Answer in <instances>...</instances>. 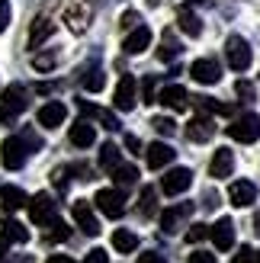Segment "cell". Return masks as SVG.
Here are the masks:
<instances>
[{
	"instance_id": "obj_1",
	"label": "cell",
	"mask_w": 260,
	"mask_h": 263,
	"mask_svg": "<svg viewBox=\"0 0 260 263\" xmlns=\"http://www.w3.org/2000/svg\"><path fill=\"white\" fill-rule=\"evenodd\" d=\"M29 109V90L23 84H10L4 93H0V122L4 125H13L16 116Z\"/></svg>"
},
{
	"instance_id": "obj_2",
	"label": "cell",
	"mask_w": 260,
	"mask_h": 263,
	"mask_svg": "<svg viewBox=\"0 0 260 263\" xmlns=\"http://www.w3.org/2000/svg\"><path fill=\"white\" fill-rule=\"evenodd\" d=\"M64 23L74 35H84L94 23V0H68L64 4Z\"/></svg>"
},
{
	"instance_id": "obj_3",
	"label": "cell",
	"mask_w": 260,
	"mask_h": 263,
	"mask_svg": "<svg viewBox=\"0 0 260 263\" xmlns=\"http://www.w3.org/2000/svg\"><path fill=\"white\" fill-rule=\"evenodd\" d=\"M228 138H235L241 144H254L260 138V116L257 112H241L231 119V125H225Z\"/></svg>"
},
{
	"instance_id": "obj_4",
	"label": "cell",
	"mask_w": 260,
	"mask_h": 263,
	"mask_svg": "<svg viewBox=\"0 0 260 263\" xmlns=\"http://www.w3.org/2000/svg\"><path fill=\"white\" fill-rule=\"evenodd\" d=\"M193 212H196V202H174L171 209L161 212V231L164 234H177L180 228H187Z\"/></svg>"
},
{
	"instance_id": "obj_5",
	"label": "cell",
	"mask_w": 260,
	"mask_h": 263,
	"mask_svg": "<svg viewBox=\"0 0 260 263\" xmlns=\"http://www.w3.org/2000/svg\"><path fill=\"white\" fill-rule=\"evenodd\" d=\"M26 209H29V218H32V225H48L51 218H58V202L51 199L48 193H35L29 202H26Z\"/></svg>"
},
{
	"instance_id": "obj_6",
	"label": "cell",
	"mask_w": 260,
	"mask_h": 263,
	"mask_svg": "<svg viewBox=\"0 0 260 263\" xmlns=\"http://www.w3.org/2000/svg\"><path fill=\"white\" fill-rule=\"evenodd\" d=\"M29 154H32V151L26 148V141H23L20 135H10L4 144H0V164H4L7 170H20Z\"/></svg>"
},
{
	"instance_id": "obj_7",
	"label": "cell",
	"mask_w": 260,
	"mask_h": 263,
	"mask_svg": "<svg viewBox=\"0 0 260 263\" xmlns=\"http://www.w3.org/2000/svg\"><path fill=\"white\" fill-rule=\"evenodd\" d=\"M138 103V81L132 74H122L119 84H116V93H113V106L119 112H132Z\"/></svg>"
},
{
	"instance_id": "obj_8",
	"label": "cell",
	"mask_w": 260,
	"mask_h": 263,
	"mask_svg": "<svg viewBox=\"0 0 260 263\" xmlns=\"http://www.w3.org/2000/svg\"><path fill=\"white\" fill-rule=\"evenodd\" d=\"M225 58H228V68H231V71H248V68H251V45H248V39L228 35V42H225Z\"/></svg>"
},
{
	"instance_id": "obj_9",
	"label": "cell",
	"mask_w": 260,
	"mask_h": 263,
	"mask_svg": "<svg viewBox=\"0 0 260 263\" xmlns=\"http://www.w3.org/2000/svg\"><path fill=\"white\" fill-rule=\"evenodd\" d=\"M94 205L100 209L106 218H122L125 215V193L116 186V190H100L94 196Z\"/></svg>"
},
{
	"instance_id": "obj_10",
	"label": "cell",
	"mask_w": 260,
	"mask_h": 263,
	"mask_svg": "<svg viewBox=\"0 0 260 263\" xmlns=\"http://www.w3.org/2000/svg\"><path fill=\"white\" fill-rule=\"evenodd\" d=\"M187 138L193 141V144H206V141H212L215 138V132H218V125H215V119L212 116H206V112H196L193 119L187 122Z\"/></svg>"
},
{
	"instance_id": "obj_11",
	"label": "cell",
	"mask_w": 260,
	"mask_h": 263,
	"mask_svg": "<svg viewBox=\"0 0 260 263\" xmlns=\"http://www.w3.org/2000/svg\"><path fill=\"white\" fill-rule=\"evenodd\" d=\"M190 186H193V170L190 167H171L161 177V190L167 196H180V193H187Z\"/></svg>"
},
{
	"instance_id": "obj_12",
	"label": "cell",
	"mask_w": 260,
	"mask_h": 263,
	"mask_svg": "<svg viewBox=\"0 0 260 263\" xmlns=\"http://www.w3.org/2000/svg\"><path fill=\"white\" fill-rule=\"evenodd\" d=\"M71 215H74L77 228H81L84 234H90V238H97V234H100V218L94 215V202L77 199V202L71 205Z\"/></svg>"
},
{
	"instance_id": "obj_13",
	"label": "cell",
	"mask_w": 260,
	"mask_h": 263,
	"mask_svg": "<svg viewBox=\"0 0 260 263\" xmlns=\"http://www.w3.org/2000/svg\"><path fill=\"white\" fill-rule=\"evenodd\" d=\"M190 77L196 84H206V87H212L222 81V68H218V61L215 58H199V61H193L190 64Z\"/></svg>"
},
{
	"instance_id": "obj_14",
	"label": "cell",
	"mask_w": 260,
	"mask_h": 263,
	"mask_svg": "<svg viewBox=\"0 0 260 263\" xmlns=\"http://www.w3.org/2000/svg\"><path fill=\"white\" fill-rule=\"evenodd\" d=\"M174 157H177V151L167 141H151L148 148H145V164L151 170H164L167 164H174Z\"/></svg>"
},
{
	"instance_id": "obj_15",
	"label": "cell",
	"mask_w": 260,
	"mask_h": 263,
	"mask_svg": "<svg viewBox=\"0 0 260 263\" xmlns=\"http://www.w3.org/2000/svg\"><path fill=\"white\" fill-rule=\"evenodd\" d=\"M158 103H161V106H167L171 112H183V109H190V93L180 84H167L161 93H158Z\"/></svg>"
},
{
	"instance_id": "obj_16",
	"label": "cell",
	"mask_w": 260,
	"mask_h": 263,
	"mask_svg": "<svg viewBox=\"0 0 260 263\" xmlns=\"http://www.w3.org/2000/svg\"><path fill=\"white\" fill-rule=\"evenodd\" d=\"M209 238L218 251H231L235 247V221L231 218H218L215 225H209Z\"/></svg>"
},
{
	"instance_id": "obj_17",
	"label": "cell",
	"mask_w": 260,
	"mask_h": 263,
	"mask_svg": "<svg viewBox=\"0 0 260 263\" xmlns=\"http://www.w3.org/2000/svg\"><path fill=\"white\" fill-rule=\"evenodd\" d=\"M151 39H154L151 29L141 23V26H135V29H128V35L122 39V51H125V55H141V51L151 45Z\"/></svg>"
},
{
	"instance_id": "obj_18",
	"label": "cell",
	"mask_w": 260,
	"mask_h": 263,
	"mask_svg": "<svg viewBox=\"0 0 260 263\" xmlns=\"http://www.w3.org/2000/svg\"><path fill=\"white\" fill-rule=\"evenodd\" d=\"M228 202L231 205H238V209H248L257 202V186L251 180H235L231 183V190H228Z\"/></svg>"
},
{
	"instance_id": "obj_19",
	"label": "cell",
	"mask_w": 260,
	"mask_h": 263,
	"mask_svg": "<svg viewBox=\"0 0 260 263\" xmlns=\"http://www.w3.org/2000/svg\"><path fill=\"white\" fill-rule=\"evenodd\" d=\"M51 32H55V20H51V13L45 10V13H39L29 26V48H39L45 39H51Z\"/></svg>"
},
{
	"instance_id": "obj_20",
	"label": "cell",
	"mask_w": 260,
	"mask_h": 263,
	"mask_svg": "<svg viewBox=\"0 0 260 263\" xmlns=\"http://www.w3.org/2000/svg\"><path fill=\"white\" fill-rule=\"evenodd\" d=\"M35 119H39V125H42V128H58L64 119H68V106H64L61 100H51V103H45V106L39 109Z\"/></svg>"
},
{
	"instance_id": "obj_21",
	"label": "cell",
	"mask_w": 260,
	"mask_h": 263,
	"mask_svg": "<svg viewBox=\"0 0 260 263\" xmlns=\"http://www.w3.org/2000/svg\"><path fill=\"white\" fill-rule=\"evenodd\" d=\"M77 109H81L84 119H97L103 128H109V132L119 128V119H116V116H113L109 109H100V106H94L90 100H77Z\"/></svg>"
},
{
	"instance_id": "obj_22",
	"label": "cell",
	"mask_w": 260,
	"mask_h": 263,
	"mask_svg": "<svg viewBox=\"0 0 260 263\" xmlns=\"http://www.w3.org/2000/svg\"><path fill=\"white\" fill-rule=\"evenodd\" d=\"M68 138H71L74 148H90V144L97 141V128H94V122H90V119H84V116H81V119L71 125Z\"/></svg>"
},
{
	"instance_id": "obj_23",
	"label": "cell",
	"mask_w": 260,
	"mask_h": 263,
	"mask_svg": "<svg viewBox=\"0 0 260 263\" xmlns=\"http://www.w3.org/2000/svg\"><path fill=\"white\" fill-rule=\"evenodd\" d=\"M26 202H29V196H26L20 186H0V205H4V212H20V209H26Z\"/></svg>"
},
{
	"instance_id": "obj_24",
	"label": "cell",
	"mask_w": 260,
	"mask_h": 263,
	"mask_svg": "<svg viewBox=\"0 0 260 263\" xmlns=\"http://www.w3.org/2000/svg\"><path fill=\"white\" fill-rule=\"evenodd\" d=\"M180 51H183L180 39H177L171 29H164V32H161V45H158V58H161V61H177Z\"/></svg>"
},
{
	"instance_id": "obj_25",
	"label": "cell",
	"mask_w": 260,
	"mask_h": 263,
	"mask_svg": "<svg viewBox=\"0 0 260 263\" xmlns=\"http://www.w3.org/2000/svg\"><path fill=\"white\" fill-rule=\"evenodd\" d=\"M231 170H235V154H231L228 148L215 151L212 164H209V174H212V177H231Z\"/></svg>"
},
{
	"instance_id": "obj_26",
	"label": "cell",
	"mask_w": 260,
	"mask_h": 263,
	"mask_svg": "<svg viewBox=\"0 0 260 263\" xmlns=\"http://www.w3.org/2000/svg\"><path fill=\"white\" fill-rule=\"evenodd\" d=\"M113 247L119 254H135L138 251V234L128 231V228H116L113 231Z\"/></svg>"
},
{
	"instance_id": "obj_27",
	"label": "cell",
	"mask_w": 260,
	"mask_h": 263,
	"mask_svg": "<svg viewBox=\"0 0 260 263\" xmlns=\"http://www.w3.org/2000/svg\"><path fill=\"white\" fill-rule=\"evenodd\" d=\"M196 112H206V116H231L235 106L215 100V97H196Z\"/></svg>"
},
{
	"instance_id": "obj_28",
	"label": "cell",
	"mask_w": 260,
	"mask_h": 263,
	"mask_svg": "<svg viewBox=\"0 0 260 263\" xmlns=\"http://www.w3.org/2000/svg\"><path fill=\"white\" fill-rule=\"evenodd\" d=\"M177 26H180V29H183L187 35H193V39H196V35L202 32V20H199V16H196V13H193L190 7H183V10L177 13Z\"/></svg>"
},
{
	"instance_id": "obj_29",
	"label": "cell",
	"mask_w": 260,
	"mask_h": 263,
	"mask_svg": "<svg viewBox=\"0 0 260 263\" xmlns=\"http://www.w3.org/2000/svg\"><path fill=\"white\" fill-rule=\"evenodd\" d=\"M122 164V151H119V144H113V141H106L100 148V167L103 170H116Z\"/></svg>"
},
{
	"instance_id": "obj_30",
	"label": "cell",
	"mask_w": 260,
	"mask_h": 263,
	"mask_svg": "<svg viewBox=\"0 0 260 263\" xmlns=\"http://www.w3.org/2000/svg\"><path fill=\"white\" fill-rule=\"evenodd\" d=\"M81 84H84L87 93H100V90L106 87V74H103L100 68H87V71L81 74Z\"/></svg>"
},
{
	"instance_id": "obj_31",
	"label": "cell",
	"mask_w": 260,
	"mask_h": 263,
	"mask_svg": "<svg viewBox=\"0 0 260 263\" xmlns=\"http://www.w3.org/2000/svg\"><path fill=\"white\" fill-rule=\"evenodd\" d=\"M109 174H113V180H116V186L125 190V186H135V180H138V167H132V164H119L116 170H109Z\"/></svg>"
},
{
	"instance_id": "obj_32",
	"label": "cell",
	"mask_w": 260,
	"mask_h": 263,
	"mask_svg": "<svg viewBox=\"0 0 260 263\" xmlns=\"http://www.w3.org/2000/svg\"><path fill=\"white\" fill-rule=\"evenodd\" d=\"M0 238H7L10 244H26V241H29V231H26V225H20V221L7 218L4 221V234H0Z\"/></svg>"
},
{
	"instance_id": "obj_33",
	"label": "cell",
	"mask_w": 260,
	"mask_h": 263,
	"mask_svg": "<svg viewBox=\"0 0 260 263\" xmlns=\"http://www.w3.org/2000/svg\"><path fill=\"white\" fill-rule=\"evenodd\" d=\"M68 238H71V228L64 225L61 218H51L48 225H45V241L55 244V241H68Z\"/></svg>"
},
{
	"instance_id": "obj_34",
	"label": "cell",
	"mask_w": 260,
	"mask_h": 263,
	"mask_svg": "<svg viewBox=\"0 0 260 263\" xmlns=\"http://www.w3.org/2000/svg\"><path fill=\"white\" fill-rule=\"evenodd\" d=\"M138 209H141V215L151 218L154 212H158V193H154V186H145L138 196Z\"/></svg>"
},
{
	"instance_id": "obj_35",
	"label": "cell",
	"mask_w": 260,
	"mask_h": 263,
	"mask_svg": "<svg viewBox=\"0 0 260 263\" xmlns=\"http://www.w3.org/2000/svg\"><path fill=\"white\" fill-rule=\"evenodd\" d=\"M55 64H58V55H55V51H42V55H32V68H35L39 74L55 71Z\"/></svg>"
},
{
	"instance_id": "obj_36",
	"label": "cell",
	"mask_w": 260,
	"mask_h": 263,
	"mask_svg": "<svg viewBox=\"0 0 260 263\" xmlns=\"http://www.w3.org/2000/svg\"><path fill=\"white\" fill-rule=\"evenodd\" d=\"M151 125H154V132H158V135H164V138H174V132H177V122L171 119V116H154Z\"/></svg>"
},
{
	"instance_id": "obj_37",
	"label": "cell",
	"mask_w": 260,
	"mask_h": 263,
	"mask_svg": "<svg viewBox=\"0 0 260 263\" xmlns=\"http://www.w3.org/2000/svg\"><path fill=\"white\" fill-rule=\"evenodd\" d=\"M20 138L26 141V148H29L32 154H35V151H42V135H39L35 128H23V132H20Z\"/></svg>"
},
{
	"instance_id": "obj_38",
	"label": "cell",
	"mask_w": 260,
	"mask_h": 263,
	"mask_svg": "<svg viewBox=\"0 0 260 263\" xmlns=\"http://www.w3.org/2000/svg\"><path fill=\"white\" fill-rule=\"evenodd\" d=\"M206 238H209V225H199V221H196V225H190V231H187V241L190 244H199Z\"/></svg>"
},
{
	"instance_id": "obj_39",
	"label": "cell",
	"mask_w": 260,
	"mask_h": 263,
	"mask_svg": "<svg viewBox=\"0 0 260 263\" xmlns=\"http://www.w3.org/2000/svg\"><path fill=\"white\" fill-rule=\"evenodd\" d=\"M68 177H71V167H55L51 170V183H55L58 190H68V183H71Z\"/></svg>"
},
{
	"instance_id": "obj_40",
	"label": "cell",
	"mask_w": 260,
	"mask_h": 263,
	"mask_svg": "<svg viewBox=\"0 0 260 263\" xmlns=\"http://www.w3.org/2000/svg\"><path fill=\"white\" fill-rule=\"evenodd\" d=\"M138 90H141V100H145V103H158V93H154V77H151V74L141 81Z\"/></svg>"
},
{
	"instance_id": "obj_41",
	"label": "cell",
	"mask_w": 260,
	"mask_h": 263,
	"mask_svg": "<svg viewBox=\"0 0 260 263\" xmlns=\"http://www.w3.org/2000/svg\"><path fill=\"white\" fill-rule=\"evenodd\" d=\"M119 26H122V29H135V26H141V16H138L135 10H125L122 20H119Z\"/></svg>"
},
{
	"instance_id": "obj_42",
	"label": "cell",
	"mask_w": 260,
	"mask_h": 263,
	"mask_svg": "<svg viewBox=\"0 0 260 263\" xmlns=\"http://www.w3.org/2000/svg\"><path fill=\"white\" fill-rule=\"evenodd\" d=\"M235 93H238L241 100H254L257 90H254V84H248V81H238V84H235Z\"/></svg>"
},
{
	"instance_id": "obj_43",
	"label": "cell",
	"mask_w": 260,
	"mask_h": 263,
	"mask_svg": "<svg viewBox=\"0 0 260 263\" xmlns=\"http://www.w3.org/2000/svg\"><path fill=\"white\" fill-rule=\"evenodd\" d=\"M235 263H257V251H251L248 244L238 247V254H235Z\"/></svg>"
},
{
	"instance_id": "obj_44",
	"label": "cell",
	"mask_w": 260,
	"mask_h": 263,
	"mask_svg": "<svg viewBox=\"0 0 260 263\" xmlns=\"http://www.w3.org/2000/svg\"><path fill=\"white\" fill-rule=\"evenodd\" d=\"M84 263H109V254L103 251V247H94V251L84 257Z\"/></svg>"
},
{
	"instance_id": "obj_45",
	"label": "cell",
	"mask_w": 260,
	"mask_h": 263,
	"mask_svg": "<svg viewBox=\"0 0 260 263\" xmlns=\"http://www.w3.org/2000/svg\"><path fill=\"white\" fill-rule=\"evenodd\" d=\"M187 263H215V254H209V251H193L187 257Z\"/></svg>"
},
{
	"instance_id": "obj_46",
	"label": "cell",
	"mask_w": 260,
	"mask_h": 263,
	"mask_svg": "<svg viewBox=\"0 0 260 263\" xmlns=\"http://www.w3.org/2000/svg\"><path fill=\"white\" fill-rule=\"evenodd\" d=\"M138 263H167V257L158 251H148V254H138Z\"/></svg>"
},
{
	"instance_id": "obj_47",
	"label": "cell",
	"mask_w": 260,
	"mask_h": 263,
	"mask_svg": "<svg viewBox=\"0 0 260 263\" xmlns=\"http://www.w3.org/2000/svg\"><path fill=\"white\" fill-rule=\"evenodd\" d=\"M7 26H10V4L0 0V32H7Z\"/></svg>"
},
{
	"instance_id": "obj_48",
	"label": "cell",
	"mask_w": 260,
	"mask_h": 263,
	"mask_svg": "<svg viewBox=\"0 0 260 263\" xmlns=\"http://www.w3.org/2000/svg\"><path fill=\"white\" fill-rule=\"evenodd\" d=\"M125 148L132 151V154H145V148H141V141L135 135H125Z\"/></svg>"
},
{
	"instance_id": "obj_49",
	"label": "cell",
	"mask_w": 260,
	"mask_h": 263,
	"mask_svg": "<svg viewBox=\"0 0 260 263\" xmlns=\"http://www.w3.org/2000/svg\"><path fill=\"white\" fill-rule=\"evenodd\" d=\"M61 84H35V93H55Z\"/></svg>"
},
{
	"instance_id": "obj_50",
	"label": "cell",
	"mask_w": 260,
	"mask_h": 263,
	"mask_svg": "<svg viewBox=\"0 0 260 263\" xmlns=\"http://www.w3.org/2000/svg\"><path fill=\"white\" fill-rule=\"evenodd\" d=\"M45 263H77V260H71L68 254H51V257H48Z\"/></svg>"
},
{
	"instance_id": "obj_51",
	"label": "cell",
	"mask_w": 260,
	"mask_h": 263,
	"mask_svg": "<svg viewBox=\"0 0 260 263\" xmlns=\"http://www.w3.org/2000/svg\"><path fill=\"white\" fill-rule=\"evenodd\" d=\"M202 205H206V209H215V205H218V196L209 190V193H206V202H202Z\"/></svg>"
},
{
	"instance_id": "obj_52",
	"label": "cell",
	"mask_w": 260,
	"mask_h": 263,
	"mask_svg": "<svg viewBox=\"0 0 260 263\" xmlns=\"http://www.w3.org/2000/svg\"><path fill=\"white\" fill-rule=\"evenodd\" d=\"M7 247H10V241L0 238V263H4V257H7Z\"/></svg>"
},
{
	"instance_id": "obj_53",
	"label": "cell",
	"mask_w": 260,
	"mask_h": 263,
	"mask_svg": "<svg viewBox=\"0 0 260 263\" xmlns=\"http://www.w3.org/2000/svg\"><path fill=\"white\" fill-rule=\"evenodd\" d=\"M196 4H199V7H212L215 0H193V7H196Z\"/></svg>"
},
{
	"instance_id": "obj_54",
	"label": "cell",
	"mask_w": 260,
	"mask_h": 263,
	"mask_svg": "<svg viewBox=\"0 0 260 263\" xmlns=\"http://www.w3.org/2000/svg\"><path fill=\"white\" fill-rule=\"evenodd\" d=\"M254 231H257V238H260V212L254 215Z\"/></svg>"
},
{
	"instance_id": "obj_55",
	"label": "cell",
	"mask_w": 260,
	"mask_h": 263,
	"mask_svg": "<svg viewBox=\"0 0 260 263\" xmlns=\"http://www.w3.org/2000/svg\"><path fill=\"white\" fill-rule=\"evenodd\" d=\"M257 263H260V251H257Z\"/></svg>"
}]
</instances>
